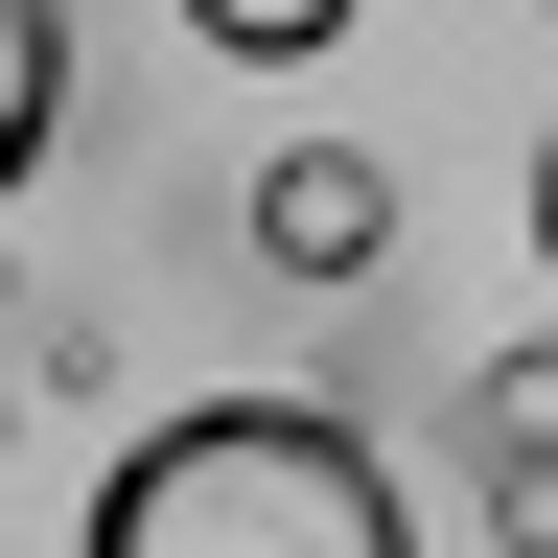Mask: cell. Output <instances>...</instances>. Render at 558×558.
Here are the masks:
<instances>
[{"instance_id":"obj_1","label":"cell","mask_w":558,"mask_h":558,"mask_svg":"<svg viewBox=\"0 0 558 558\" xmlns=\"http://www.w3.org/2000/svg\"><path fill=\"white\" fill-rule=\"evenodd\" d=\"M70 558H418V488L326 396H163L94 465V535Z\"/></svg>"},{"instance_id":"obj_2","label":"cell","mask_w":558,"mask_h":558,"mask_svg":"<svg viewBox=\"0 0 558 558\" xmlns=\"http://www.w3.org/2000/svg\"><path fill=\"white\" fill-rule=\"evenodd\" d=\"M373 256H396V163H373V140H279V163H256V279L349 303Z\"/></svg>"},{"instance_id":"obj_3","label":"cell","mask_w":558,"mask_h":558,"mask_svg":"<svg viewBox=\"0 0 558 558\" xmlns=\"http://www.w3.org/2000/svg\"><path fill=\"white\" fill-rule=\"evenodd\" d=\"M465 465H488V512H535V488H558V326L465 373Z\"/></svg>"},{"instance_id":"obj_4","label":"cell","mask_w":558,"mask_h":558,"mask_svg":"<svg viewBox=\"0 0 558 558\" xmlns=\"http://www.w3.org/2000/svg\"><path fill=\"white\" fill-rule=\"evenodd\" d=\"M70 140V0H0V163Z\"/></svg>"},{"instance_id":"obj_5","label":"cell","mask_w":558,"mask_h":558,"mask_svg":"<svg viewBox=\"0 0 558 558\" xmlns=\"http://www.w3.org/2000/svg\"><path fill=\"white\" fill-rule=\"evenodd\" d=\"M373 0H186V47H233V70H326Z\"/></svg>"},{"instance_id":"obj_6","label":"cell","mask_w":558,"mask_h":558,"mask_svg":"<svg viewBox=\"0 0 558 558\" xmlns=\"http://www.w3.org/2000/svg\"><path fill=\"white\" fill-rule=\"evenodd\" d=\"M535 279H558V117H535Z\"/></svg>"},{"instance_id":"obj_7","label":"cell","mask_w":558,"mask_h":558,"mask_svg":"<svg viewBox=\"0 0 558 558\" xmlns=\"http://www.w3.org/2000/svg\"><path fill=\"white\" fill-rule=\"evenodd\" d=\"M488 558H558V535H535V512H488Z\"/></svg>"}]
</instances>
